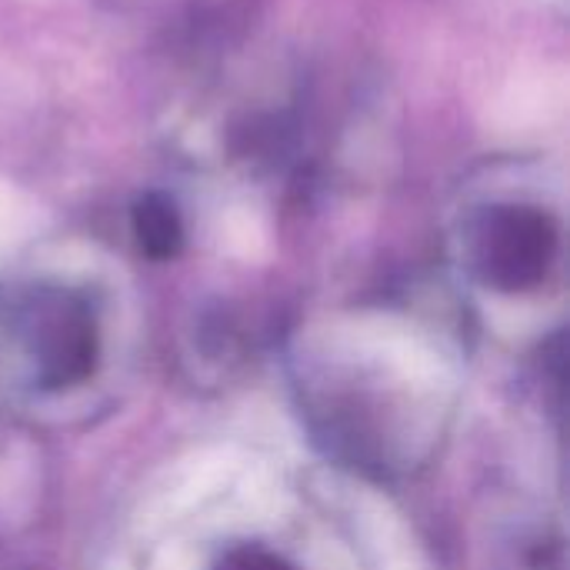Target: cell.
Here are the masks:
<instances>
[{
    "label": "cell",
    "mask_w": 570,
    "mask_h": 570,
    "mask_svg": "<svg viewBox=\"0 0 570 570\" xmlns=\"http://www.w3.org/2000/svg\"><path fill=\"white\" fill-rule=\"evenodd\" d=\"M468 244L484 284L498 291H528L551 271L561 234L541 207L494 204L474 217Z\"/></svg>",
    "instance_id": "1"
},
{
    "label": "cell",
    "mask_w": 570,
    "mask_h": 570,
    "mask_svg": "<svg viewBox=\"0 0 570 570\" xmlns=\"http://www.w3.org/2000/svg\"><path fill=\"white\" fill-rule=\"evenodd\" d=\"M20 337L43 387H70L94 374L97 324L90 307L70 291H37L23 304Z\"/></svg>",
    "instance_id": "2"
},
{
    "label": "cell",
    "mask_w": 570,
    "mask_h": 570,
    "mask_svg": "<svg viewBox=\"0 0 570 570\" xmlns=\"http://www.w3.org/2000/svg\"><path fill=\"white\" fill-rule=\"evenodd\" d=\"M134 234L150 257H170L180 247V220L167 200L147 197L134 210Z\"/></svg>",
    "instance_id": "3"
},
{
    "label": "cell",
    "mask_w": 570,
    "mask_h": 570,
    "mask_svg": "<svg viewBox=\"0 0 570 570\" xmlns=\"http://www.w3.org/2000/svg\"><path fill=\"white\" fill-rule=\"evenodd\" d=\"M214 570H294L284 558L271 554L261 544H237L230 548Z\"/></svg>",
    "instance_id": "4"
}]
</instances>
